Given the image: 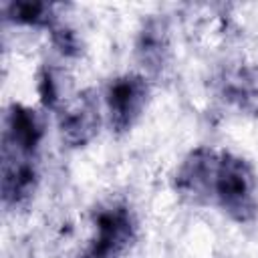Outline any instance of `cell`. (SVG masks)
<instances>
[{"mask_svg": "<svg viewBox=\"0 0 258 258\" xmlns=\"http://www.w3.org/2000/svg\"><path fill=\"white\" fill-rule=\"evenodd\" d=\"M175 189L181 198L214 206L238 224L258 218V181L252 165L230 151L194 149L177 167Z\"/></svg>", "mask_w": 258, "mask_h": 258, "instance_id": "cell-1", "label": "cell"}, {"mask_svg": "<svg viewBox=\"0 0 258 258\" xmlns=\"http://www.w3.org/2000/svg\"><path fill=\"white\" fill-rule=\"evenodd\" d=\"M139 222L127 200L111 198L93 212L91 236L77 258H125L137 242Z\"/></svg>", "mask_w": 258, "mask_h": 258, "instance_id": "cell-2", "label": "cell"}, {"mask_svg": "<svg viewBox=\"0 0 258 258\" xmlns=\"http://www.w3.org/2000/svg\"><path fill=\"white\" fill-rule=\"evenodd\" d=\"M149 81L137 73H125L107 83L103 101L107 123L113 133H127L145 113L149 101Z\"/></svg>", "mask_w": 258, "mask_h": 258, "instance_id": "cell-3", "label": "cell"}, {"mask_svg": "<svg viewBox=\"0 0 258 258\" xmlns=\"http://www.w3.org/2000/svg\"><path fill=\"white\" fill-rule=\"evenodd\" d=\"M40 181L38 155L2 149V206L16 212L30 204Z\"/></svg>", "mask_w": 258, "mask_h": 258, "instance_id": "cell-4", "label": "cell"}, {"mask_svg": "<svg viewBox=\"0 0 258 258\" xmlns=\"http://www.w3.org/2000/svg\"><path fill=\"white\" fill-rule=\"evenodd\" d=\"M101 125V109L99 99L91 91L79 93L75 99L60 105L58 113V129L62 141L71 147L87 145L97 133Z\"/></svg>", "mask_w": 258, "mask_h": 258, "instance_id": "cell-5", "label": "cell"}, {"mask_svg": "<svg viewBox=\"0 0 258 258\" xmlns=\"http://www.w3.org/2000/svg\"><path fill=\"white\" fill-rule=\"evenodd\" d=\"M42 137H44V121L34 109L20 103H12L6 109L2 149L26 153V155H38Z\"/></svg>", "mask_w": 258, "mask_h": 258, "instance_id": "cell-6", "label": "cell"}, {"mask_svg": "<svg viewBox=\"0 0 258 258\" xmlns=\"http://www.w3.org/2000/svg\"><path fill=\"white\" fill-rule=\"evenodd\" d=\"M137 58L141 60V67L149 73H161L169 62V36L163 20L149 18L137 36L135 46Z\"/></svg>", "mask_w": 258, "mask_h": 258, "instance_id": "cell-7", "label": "cell"}, {"mask_svg": "<svg viewBox=\"0 0 258 258\" xmlns=\"http://www.w3.org/2000/svg\"><path fill=\"white\" fill-rule=\"evenodd\" d=\"M2 12L6 22L22 24V26L50 30L56 22H60L58 6L48 2H6L2 6Z\"/></svg>", "mask_w": 258, "mask_h": 258, "instance_id": "cell-8", "label": "cell"}]
</instances>
